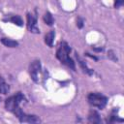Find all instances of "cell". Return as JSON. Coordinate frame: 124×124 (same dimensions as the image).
Wrapping results in <instances>:
<instances>
[{"label":"cell","mask_w":124,"mask_h":124,"mask_svg":"<svg viewBox=\"0 0 124 124\" xmlns=\"http://www.w3.org/2000/svg\"><path fill=\"white\" fill-rule=\"evenodd\" d=\"M41 72V62L40 60H34L29 66V74L33 81L39 82V73Z\"/></svg>","instance_id":"277c9868"},{"label":"cell","mask_w":124,"mask_h":124,"mask_svg":"<svg viewBox=\"0 0 124 124\" xmlns=\"http://www.w3.org/2000/svg\"><path fill=\"white\" fill-rule=\"evenodd\" d=\"M87 56H89V57H91V58H93V59H95V60H98V58L96 57V56H94V55H90L89 53H85Z\"/></svg>","instance_id":"e0dca14e"},{"label":"cell","mask_w":124,"mask_h":124,"mask_svg":"<svg viewBox=\"0 0 124 124\" xmlns=\"http://www.w3.org/2000/svg\"><path fill=\"white\" fill-rule=\"evenodd\" d=\"M10 91V85L5 82L3 78L0 77V93L2 94H7Z\"/></svg>","instance_id":"8fae6325"},{"label":"cell","mask_w":124,"mask_h":124,"mask_svg":"<svg viewBox=\"0 0 124 124\" xmlns=\"http://www.w3.org/2000/svg\"><path fill=\"white\" fill-rule=\"evenodd\" d=\"M77 58H78V63H79L81 69L83 70V72L86 73L87 75H92V74H93V71H92L91 69H89V68L86 66V64L84 63V61H82V60L79 58V56H78V55H77Z\"/></svg>","instance_id":"4fadbf2b"},{"label":"cell","mask_w":124,"mask_h":124,"mask_svg":"<svg viewBox=\"0 0 124 124\" xmlns=\"http://www.w3.org/2000/svg\"><path fill=\"white\" fill-rule=\"evenodd\" d=\"M0 101H1V98H0Z\"/></svg>","instance_id":"ac0fdd59"},{"label":"cell","mask_w":124,"mask_h":124,"mask_svg":"<svg viewBox=\"0 0 124 124\" xmlns=\"http://www.w3.org/2000/svg\"><path fill=\"white\" fill-rule=\"evenodd\" d=\"M24 100V96L21 92H17L16 95L9 97L6 101H5V108L7 110L13 112L16 114V116H19L23 111L21 110L19 105L20 103Z\"/></svg>","instance_id":"7a4b0ae2"},{"label":"cell","mask_w":124,"mask_h":124,"mask_svg":"<svg viewBox=\"0 0 124 124\" xmlns=\"http://www.w3.org/2000/svg\"><path fill=\"white\" fill-rule=\"evenodd\" d=\"M77 26L78 28H82L83 27V19L81 17H78L77 18Z\"/></svg>","instance_id":"2e32d148"},{"label":"cell","mask_w":124,"mask_h":124,"mask_svg":"<svg viewBox=\"0 0 124 124\" xmlns=\"http://www.w3.org/2000/svg\"><path fill=\"white\" fill-rule=\"evenodd\" d=\"M1 43L8 46V47H16L18 46V43L16 41H14V40H11V39H8V38H1Z\"/></svg>","instance_id":"30bf717a"},{"label":"cell","mask_w":124,"mask_h":124,"mask_svg":"<svg viewBox=\"0 0 124 124\" xmlns=\"http://www.w3.org/2000/svg\"><path fill=\"white\" fill-rule=\"evenodd\" d=\"M88 121L91 122V123H101V122H102L99 113H98L97 111H95V110H91V111L89 112Z\"/></svg>","instance_id":"9c48e42d"},{"label":"cell","mask_w":124,"mask_h":124,"mask_svg":"<svg viewBox=\"0 0 124 124\" xmlns=\"http://www.w3.org/2000/svg\"><path fill=\"white\" fill-rule=\"evenodd\" d=\"M26 17H27V27H28L29 31L32 33H35V34L40 33V29L37 27V16L36 15L34 16V15L28 13Z\"/></svg>","instance_id":"5b68a950"},{"label":"cell","mask_w":124,"mask_h":124,"mask_svg":"<svg viewBox=\"0 0 124 124\" xmlns=\"http://www.w3.org/2000/svg\"><path fill=\"white\" fill-rule=\"evenodd\" d=\"M70 51H71V47L69 46V45L66 42H61V44L56 51V57L62 64H64V65L68 66L69 68H71L72 70L76 71L75 62L73 61V59H71L69 57Z\"/></svg>","instance_id":"6da1fadb"},{"label":"cell","mask_w":124,"mask_h":124,"mask_svg":"<svg viewBox=\"0 0 124 124\" xmlns=\"http://www.w3.org/2000/svg\"><path fill=\"white\" fill-rule=\"evenodd\" d=\"M54 37H55V31H54V30H50V31H49L48 33H46V36H45V43H46L49 47H52V46H53Z\"/></svg>","instance_id":"ba28073f"},{"label":"cell","mask_w":124,"mask_h":124,"mask_svg":"<svg viewBox=\"0 0 124 124\" xmlns=\"http://www.w3.org/2000/svg\"><path fill=\"white\" fill-rule=\"evenodd\" d=\"M124 3V0H114V8H120Z\"/></svg>","instance_id":"9a60e30c"},{"label":"cell","mask_w":124,"mask_h":124,"mask_svg":"<svg viewBox=\"0 0 124 124\" xmlns=\"http://www.w3.org/2000/svg\"><path fill=\"white\" fill-rule=\"evenodd\" d=\"M44 21L46 24L51 26L53 23H54V19H53V16L52 15L49 13V12H46L45 15H44Z\"/></svg>","instance_id":"7c38bea8"},{"label":"cell","mask_w":124,"mask_h":124,"mask_svg":"<svg viewBox=\"0 0 124 124\" xmlns=\"http://www.w3.org/2000/svg\"><path fill=\"white\" fill-rule=\"evenodd\" d=\"M3 21H10V22H12V23H14V24H16V25H17V26H22L23 25V20H22V18L19 16H17V15H16V16H7V17H4L3 18Z\"/></svg>","instance_id":"52a82bcc"},{"label":"cell","mask_w":124,"mask_h":124,"mask_svg":"<svg viewBox=\"0 0 124 124\" xmlns=\"http://www.w3.org/2000/svg\"><path fill=\"white\" fill-rule=\"evenodd\" d=\"M18 119H19L20 122H23V123H39V122H41V120H40V118L38 116L25 114L24 112H22L18 116Z\"/></svg>","instance_id":"8992f818"},{"label":"cell","mask_w":124,"mask_h":124,"mask_svg":"<svg viewBox=\"0 0 124 124\" xmlns=\"http://www.w3.org/2000/svg\"><path fill=\"white\" fill-rule=\"evenodd\" d=\"M108 57L109 59L113 60V61H117V57L115 56V54H114V52H113L112 50H108Z\"/></svg>","instance_id":"5bb4252c"},{"label":"cell","mask_w":124,"mask_h":124,"mask_svg":"<svg viewBox=\"0 0 124 124\" xmlns=\"http://www.w3.org/2000/svg\"><path fill=\"white\" fill-rule=\"evenodd\" d=\"M87 100H88V102L91 106L99 108L101 109L106 107L107 101H108L107 97H105L104 95L99 94V93H90V94H88Z\"/></svg>","instance_id":"3957f363"}]
</instances>
